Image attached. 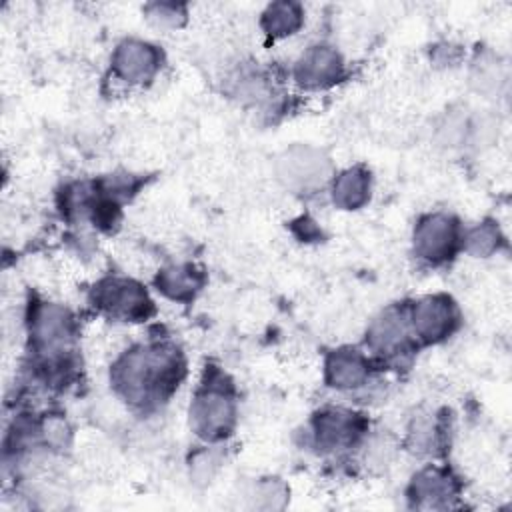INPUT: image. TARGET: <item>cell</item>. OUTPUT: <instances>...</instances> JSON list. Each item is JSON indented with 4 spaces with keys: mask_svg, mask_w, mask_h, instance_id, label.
Masks as SVG:
<instances>
[{
    "mask_svg": "<svg viewBox=\"0 0 512 512\" xmlns=\"http://www.w3.org/2000/svg\"><path fill=\"white\" fill-rule=\"evenodd\" d=\"M278 178L292 190H316L330 176V160L312 146H292L278 158Z\"/></svg>",
    "mask_w": 512,
    "mask_h": 512,
    "instance_id": "cell-4",
    "label": "cell"
},
{
    "mask_svg": "<svg viewBox=\"0 0 512 512\" xmlns=\"http://www.w3.org/2000/svg\"><path fill=\"white\" fill-rule=\"evenodd\" d=\"M146 16L162 28H178L186 20V8L174 2H154L146 6Z\"/></svg>",
    "mask_w": 512,
    "mask_h": 512,
    "instance_id": "cell-18",
    "label": "cell"
},
{
    "mask_svg": "<svg viewBox=\"0 0 512 512\" xmlns=\"http://www.w3.org/2000/svg\"><path fill=\"white\" fill-rule=\"evenodd\" d=\"M324 374L328 386L336 390H354L366 384L370 376V364L358 350L340 348L328 354Z\"/></svg>",
    "mask_w": 512,
    "mask_h": 512,
    "instance_id": "cell-12",
    "label": "cell"
},
{
    "mask_svg": "<svg viewBox=\"0 0 512 512\" xmlns=\"http://www.w3.org/2000/svg\"><path fill=\"white\" fill-rule=\"evenodd\" d=\"M96 306L112 318L146 320L154 306L142 284L130 278H106L94 290Z\"/></svg>",
    "mask_w": 512,
    "mask_h": 512,
    "instance_id": "cell-3",
    "label": "cell"
},
{
    "mask_svg": "<svg viewBox=\"0 0 512 512\" xmlns=\"http://www.w3.org/2000/svg\"><path fill=\"white\" fill-rule=\"evenodd\" d=\"M412 334L410 314L404 308H388L380 312L368 326L366 342L378 354H398L404 350Z\"/></svg>",
    "mask_w": 512,
    "mask_h": 512,
    "instance_id": "cell-11",
    "label": "cell"
},
{
    "mask_svg": "<svg viewBox=\"0 0 512 512\" xmlns=\"http://www.w3.org/2000/svg\"><path fill=\"white\" fill-rule=\"evenodd\" d=\"M370 198V172L362 166L348 168L334 176L332 200L342 210H356Z\"/></svg>",
    "mask_w": 512,
    "mask_h": 512,
    "instance_id": "cell-15",
    "label": "cell"
},
{
    "mask_svg": "<svg viewBox=\"0 0 512 512\" xmlns=\"http://www.w3.org/2000/svg\"><path fill=\"white\" fill-rule=\"evenodd\" d=\"M162 62L160 50L144 40H122L112 54V72L118 80L128 84H142L150 80Z\"/></svg>",
    "mask_w": 512,
    "mask_h": 512,
    "instance_id": "cell-8",
    "label": "cell"
},
{
    "mask_svg": "<svg viewBox=\"0 0 512 512\" xmlns=\"http://www.w3.org/2000/svg\"><path fill=\"white\" fill-rule=\"evenodd\" d=\"M184 374L178 350L162 344L134 346L124 352L112 368L116 392L136 406L168 396Z\"/></svg>",
    "mask_w": 512,
    "mask_h": 512,
    "instance_id": "cell-1",
    "label": "cell"
},
{
    "mask_svg": "<svg viewBox=\"0 0 512 512\" xmlns=\"http://www.w3.org/2000/svg\"><path fill=\"white\" fill-rule=\"evenodd\" d=\"M256 496H258V500H266L262 508H278L280 504L276 500H282L286 496V488L278 480H266V482L258 484Z\"/></svg>",
    "mask_w": 512,
    "mask_h": 512,
    "instance_id": "cell-20",
    "label": "cell"
},
{
    "mask_svg": "<svg viewBox=\"0 0 512 512\" xmlns=\"http://www.w3.org/2000/svg\"><path fill=\"white\" fill-rule=\"evenodd\" d=\"M318 446L326 450L348 448L356 444L366 432V422L360 414L342 408H326L314 416L312 422Z\"/></svg>",
    "mask_w": 512,
    "mask_h": 512,
    "instance_id": "cell-10",
    "label": "cell"
},
{
    "mask_svg": "<svg viewBox=\"0 0 512 512\" xmlns=\"http://www.w3.org/2000/svg\"><path fill=\"white\" fill-rule=\"evenodd\" d=\"M500 242H502V236L494 222H482L474 226L466 236H462V244L466 246V250L482 258L496 252Z\"/></svg>",
    "mask_w": 512,
    "mask_h": 512,
    "instance_id": "cell-17",
    "label": "cell"
},
{
    "mask_svg": "<svg viewBox=\"0 0 512 512\" xmlns=\"http://www.w3.org/2000/svg\"><path fill=\"white\" fill-rule=\"evenodd\" d=\"M40 432L44 434V440L54 446V448H60L66 444L68 436H70V430H68V424L62 420V418H46V422L42 424Z\"/></svg>",
    "mask_w": 512,
    "mask_h": 512,
    "instance_id": "cell-19",
    "label": "cell"
},
{
    "mask_svg": "<svg viewBox=\"0 0 512 512\" xmlns=\"http://www.w3.org/2000/svg\"><path fill=\"white\" fill-rule=\"evenodd\" d=\"M344 76L342 56L326 44L310 46L294 66V78L304 88H330Z\"/></svg>",
    "mask_w": 512,
    "mask_h": 512,
    "instance_id": "cell-9",
    "label": "cell"
},
{
    "mask_svg": "<svg viewBox=\"0 0 512 512\" xmlns=\"http://www.w3.org/2000/svg\"><path fill=\"white\" fill-rule=\"evenodd\" d=\"M30 336L34 346L44 354L64 352L74 338V318L58 304H36L30 314Z\"/></svg>",
    "mask_w": 512,
    "mask_h": 512,
    "instance_id": "cell-7",
    "label": "cell"
},
{
    "mask_svg": "<svg viewBox=\"0 0 512 512\" xmlns=\"http://www.w3.org/2000/svg\"><path fill=\"white\" fill-rule=\"evenodd\" d=\"M456 488V480L448 470L424 468L412 478L408 496L418 508H438L456 496Z\"/></svg>",
    "mask_w": 512,
    "mask_h": 512,
    "instance_id": "cell-13",
    "label": "cell"
},
{
    "mask_svg": "<svg viewBox=\"0 0 512 512\" xmlns=\"http://www.w3.org/2000/svg\"><path fill=\"white\" fill-rule=\"evenodd\" d=\"M408 314L412 334L426 344L442 342L458 326V308L446 294L424 296L412 306Z\"/></svg>",
    "mask_w": 512,
    "mask_h": 512,
    "instance_id": "cell-6",
    "label": "cell"
},
{
    "mask_svg": "<svg viewBox=\"0 0 512 512\" xmlns=\"http://www.w3.org/2000/svg\"><path fill=\"white\" fill-rule=\"evenodd\" d=\"M460 240V224L442 212L420 218L414 230V250L422 260L430 264H442L450 260L456 254Z\"/></svg>",
    "mask_w": 512,
    "mask_h": 512,
    "instance_id": "cell-5",
    "label": "cell"
},
{
    "mask_svg": "<svg viewBox=\"0 0 512 512\" xmlns=\"http://www.w3.org/2000/svg\"><path fill=\"white\" fill-rule=\"evenodd\" d=\"M204 284V274L194 264H176L158 272L156 286L170 300L188 302Z\"/></svg>",
    "mask_w": 512,
    "mask_h": 512,
    "instance_id": "cell-14",
    "label": "cell"
},
{
    "mask_svg": "<svg viewBox=\"0 0 512 512\" xmlns=\"http://www.w3.org/2000/svg\"><path fill=\"white\" fill-rule=\"evenodd\" d=\"M304 20L302 6L296 2H272L262 12V30L272 38L294 34Z\"/></svg>",
    "mask_w": 512,
    "mask_h": 512,
    "instance_id": "cell-16",
    "label": "cell"
},
{
    "mask_svg": "<svg viewBox=\"0 0 512 512\" xmlns=\"http://www.w3.org/2000/svg\"><path fill=\"white\" fill-rule=\"evenodd\" d=\"M236 422V404L224 376H210L190 404V426L204 440H222Z\"/></svg>",
    "mask_w": 512,
    "mask_h": 512,
    "instance_id": "cell-2",
    "label": "cell"
}]
</instances>
